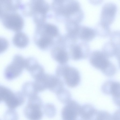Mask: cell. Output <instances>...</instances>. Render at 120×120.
I'll use <instances>...</instances> for the list:
<instances>
[{"label": "cell", "mask_w": 120, "mask_h": 120, "mask_svg": "<svg viewBox=\"0 0 120 120\" xmlns=\"http://www.w3.org/2000/svg\"><path fill=\"white\" fill-rule=\"evenodd\" d=\"M55 10L58 15L67 18L81 16L82 13L78 2L75 0H55Z\"/></svg>", "instance_id": "1"}, {"label": "cell", "mask_w": 120, "mask_h": 120, "mask_svg": "<svg viewBox=\"0 0 120 120\" xmlns=\"http://www.w3.org/2000/svg\"><path fill=\"white\" fill-rule=\"evenodd\" d=\"M55 37L51 31L49 23L42 24L37 26L34 37L35 43L40 49H47L51 44Z\"/></svg>", "instance_id": "2"}, {"label": "cell", "mask_w": 120, "mask_h": 120, "mask_svg": "<svg viewBox=\"0 0 120 120\" xmlns=\"http://www.w3.org/2000/svg\"><path fill=\"white\" fill-rule=\"evenodd\" d=\"M24 96L20 92L14 93L6 87L0 86V101L4 102L10 109H14L23 104L25 101Z\"/></svg>", "instance_id": "3"}, {"label": "cell", "mask_w": 120, "mask_h": 120, "mask_svg": "<svg viewBox=\"0 0 120 120\" xmlns=\"http://www.w3.org/2000/svg\"><path fill=\"white\" fill-rule=\"evenodd\" d=\"M56 74V76L62 81L63 79L64 83L70 87L77 86L80 81L79 72L73 67H67L58 68Z\"/></svg>", "instance_id": "4"}, {"label": "cell", "mask_w": 120, "mask_h": 120, "mask_svg": "<svg viewBox=\"0 0 120 120\" xmlns=\"http://www.w3.org/2000/svg\"><path fill=\"white\" fill-rule=\"evenodd\" d=\"M43 104L41 98L37 96L29 98L24 112L27 118L30 120H39L43 116L41 110Z\"/></svg>", "instance_id": "5"}, {"label": "cell", "mask_w": 120, "mask_h": 120, "mask_svg": "<svg viewBox=\"0 0 120 120\" xmlns=\"http://www.w3.org/2000/svg\"><path fill=\"white\" fill-rule=\"evenodd\" d=\"M25 59L20 55H15L12 62L4 70V75L5 78L11 80L19 76L25 68Z\"/></svg>", "instance_id": "6"}, {"label": "cell", "mask_w": 120, "mask_h": 120, "mask_svg": "<svg viewBox=\"0 0 120 120\" xmlns=\"http://www.w3.org/2000/svg\"><path fill=\"white\" fill-rule=\"evenodd\" d=\"M81 106L76 101L70 100L63 108L61 111L62 117L63 120H76L79 115Z\"/></svg>", "instance_id": "7"}, {"label": "cell", "mask_w": 120, "mask_h": 120, "mask_svg": "<svg viewBox=\"0 0 120 120\" xmlns=\"http://www.w3.org/2000/svg\"><path fill=\"white\" fill-rule=\"evenodd\" d=\"M116 5L112 3H108L103 6L101 11L100 23L109 26L114 21L117 11Z\"/></svg>", "instance_id": "8"}, {"label": "cell", "mask_w": 120, "mask_h": 120, "mask_svg": "<svg viewBox=\"0 0 120 120\" xmlns=\"http://www.w3.org/2000/svg\"><path fill=\"white\" fill-rule=\"evenodd\" d=\"M2 22L6 28L16 32L21 31L24 26L22 19L17 15L7 16L2 19Z\"/></svg>", "instance_id": "9"}, {"label": "cell", "mask_w": 120, "mask_h": 120, "mask_svg": "<svg viewBox=\"0 0 120 120\" xmlns=\"http://www.w3.org/2000/svg\"><path fill=\"white\" fill-rule=\"evenodd\" d=\"M90 61L94 67L100 70L102 72L107 67L110 62L103 52L99 51L93 52L90 57Z\"/></svg>", "instance_id": "10"}, {"label": "cell", "mask_w": 120, "mask_h": 120, "mask_svg": "<svg viewBox=\"0 0 120 120\" xmlns=\"http://www.w3.org/2000/svg\"><path fill=\"white\" fill-rule=\"evenodd\" d=\"M104 93L111 94L113 102L120 100V82L109 80L105 82L101 87Z\"/></svg>", "instance_id": "11"}, {"label": "cell", "mask_w": 120, "mask_h": 120, "mask_svg": "<svg viewBox=\"0 0 120 120\" xmlns=\"http://www.w3.org/2000/svg\"><path fill=\"white\" fill-rule=\"evenodd\" d=\"M97 111L92 105L85 104L81 106L79 115L82 120H93L95 118Z\"/></svg>", "instance_id": "12"}, {"label": "cell", "mask_w": 120, "mask_h": 120, "mask_svg": "<svg viewBox=\"0 0 120 120\" xmlns=\"http://www.w3.org/2000/svg\"><path fill=\"white\" fill-rule=\"evenodd\" d=\"M12 42L14 45L17 47L23 48L28 45L29 39L25 33L20 31L16 32L13 38Z\"/></svg>", "instance_id": "13"}, {"label": "cell", "mask_w": 120, "mask_h": 120, "mask_svg": "<svg viewBox=\"0 0 120 120\" xmlns=\"http://www.w3.org/2000/svg\"><path fill=\"white\" fill-rule=\"evenodd\" d=\"M23 93L29 98L37 96L38 92L35 86L34 82H27L23 85L22 88Z\"/></svg>", "instance_id": "14"}, {"label": "cell", "mask_w": 120, "mask_h": 120, "mask_svg": "<svg viewBox=\"0 0 120 120\" xmlns=\"http://www.w3.org/2000/svg\"><path fill=\"white\" fill-rule=\"evenodd\" d=\"M110 42L105 43L102 49V52L108 58L113 57L115 54L117 47Z\"/></svg>", "instance_id": "15"}, {"label": "cell", "mask_w": 120, "mask_h": 120, "mask_svg": "<svg viewBox=\"0 0 120 120\" xmlns=\"http://www.w3.org/2000/svg\"><path fill=\"white\" fill-rule=\"evenodd\" d=\"M32 77L35 80L39 77L45 73L43 67L38 62L29 71Z\"/></svg>", "instance_id": "16"}, {"label": "cell", "mask_w": 120, "mask_h": 120, "mask_svg": "<svg viewBox=\"0 0 120 120\" xmlns=\"http://www.w3.org/2000/svg\"><path fill=\"white\" fill-rule=\"evenodd\" d=\"M56 94L58 100L63 104H66L71 100V94L66 89L64 88Z\"/></svg>", "instance_id": "17"}, {"label": "cell", "mask_w": 120, "mask_h": 120, "mask_svg": "<svg viewBox=\"0 0 120 120\" xmlns=\"http://www.w3.org/2000/svg\"><path fill=\"white\" fill-rule=\"evenodd\" d=\"M95 33L92 29L87 27H84L82 29L81 37L82 39L86 40H90L95 36Z\"/></svg>", "instance_id": "18"}, {"label": "cell", "mask_w": 120, "mask_h": 120, "mask_svg": "<svg viewBox=\"0 0 120 120\" xmlns=\"http://www.w3.org/2000/svg\"><path fill=\"white\" fill-rule=\"evenodd\" d=\"M44 111L45 115L50 117L54 116L56 112V109L54 106L49 103L45 105L44 107Z\"/></svg>", "instance_id": "19"}, {"label": "cell", "mask_w": 120, "mask_h": 120, "mask_svg": "<svg viewBox=\"0 0 120 120\" xmlns=\"http://www.w3.org/2000/svg\"><path fill=\"white\" fill-rule=\"evenodd\" d=\"M110 39V42L116 46H120V31H114L111 32Z\"/></svg>", "instance_id": "20"}, {"label": "cell", "mask_w": 120, "mask_h": 120, "mask_svg": "<svg viewBox=\"0 0 120 120\" xmlns=\"http://www.w3.org/2000/svg\"><path fill=\"white\" fill-rule=\"evenodd\" d=\"M116 67L110 62L107 67L102 72L106 76L110 77L114 76L116 73Z\"/></svg>", "instance_id": "21"}, {"label": "cell", "mask_w": 120, "mask_h": 120, "mask_svg": "<svg viewBox=\"0 0 120 120\" xmlns=\"http://www.w3.org/2000/svg\"><path fill=\"white\" fill-rule=\"evenodd\" d=\"M95 119L97 120H112V116L106 111L98 110Z\"/></svg>", "instance_id": "22"}, {"label": "cell", "mask_w": 120, "mask_h": 120, "mask_svg": "<svg viewBox=\"0 0 120 120\" xmlns=\"http://www.w3.org/2000/svg\"><path fill=\"white\" fill-rule=\"evenodd\" d=\"M56 60L59 63L64 64L66 63L68 59V57L67 53L65 51H60L55 56Z\"/></svg>", "instance_id": "23"}, {"label": "cell", "mask_w": 120, "mask_h": 120, "mask_svg": "<svg viewBox=\"0 0 120 120\" xmlns=\"http://www.w3.org/2000/svg\"><path fill=\"white\" fill-rule=\"evenodd\" d=\"M100 35L104 38L106 37L109 35L111 31L109 27L103 25L100 23Z\"/></svg>", "instance_id": "24"}, {"label": "cell", "mask_w": 120, "mask_h": 120, "mask_svg": "<svg viewBox=\"0 0 120 120\" xmlns=\"http://www.w3.org/2000/svg\"><path fill=\"white\" fill-rule=\"evenodd\" d=\"M73 54V57L75 59H79L82 55L81 49L78 46H76L74 47Z\"/></svg>", "instance_id": "25"}, {"label": "cell", "mask_w": 120, "mask_h": 120, "mask_svg": "<svg viewBox=\"0 0 120 120\" xmlns=\"http://www.w3.org/2000/svg\"><path fill=\"white\" fill-rule=\"evenodd\" d=\"M112 120H120V109L116 111L112 116Z\"/></svg>", "instance_id": "26"}, {"label": "cell", "mask_w": 120, "mask_h": 120, "mask_svg": "<svg viewBox=\"0 0 120 120\" xmlns=\"http://www.w3.org/2000/svg\"><path fill=\"white\" fill-rule=\"evenodd\" d=\"M115 55L118 61L120 60V46H117Z\"/></svg>", "instance_id": "27"}, {"label": "cell", "mask_w": 120, "mask_h": 120, "mask_svg": "<svg viewBox=\"0 0 120 120\" xmlns=\"http://www.w3.org/2000/svg\"><path fill=\"white\" fill-rule=\"evenodd\" d=\"M119 66L120 68V60L119 61Z\"/></svg>", "instance_id": "28"}, {"label": "cell", "mask_w": 120, "mask_h": 120, "mask_svg": "<svg viewBox=\"0 0 120 120\" xmlns=\"http://www.w3.org/2000/svg\"></svg>", "instance_id": "29"}, {"label": "cell", "mask_w": 120, "mask_h": 120, "mask_svg": "<svg viewBox=\"0 0 120 120\" xmlns=\"http://www.w3.org/2000/svg\"></svg>", "instance_id": "30"}]
</instances>
